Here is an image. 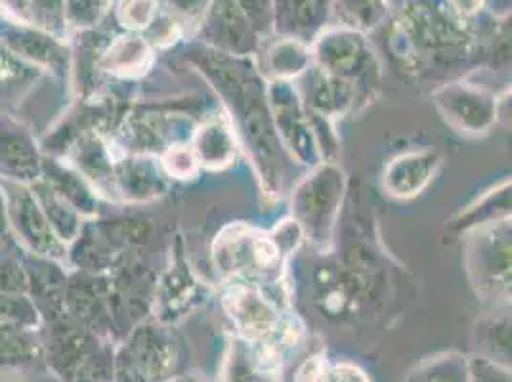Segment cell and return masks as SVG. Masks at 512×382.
I'll use <instances>...</instances> for the list:
<instances>
[{"instance_id": "6da1fadb", "label": "cell", "mask_w": 512, "mask_h": 382, "mask_svg": "<svg viewBox=\"0 0 512 382\" xmlns=\"http://www.w3.org/2000/svg\"><path fill=\"white\" fill-rule=\"evenodd\" d=\"M203 54V52H201ZM201 71L226 98L234 115L237 132L251 151L253 163L270 193L281 190V142H279L264 79L245 58L228 56L207 46Z\"/></svg>"}, {"instance_id": "7a4b0ae2", "label": "cell", "mask_w": 512, "mask_h": 382, "mask_svg": "<svg viewBox=\"0 0 512 382\" xmlns=\"http://www.w3.org/2000/svg\"><path fill=\"white\" fill-rule=\"evenodd\" d=\"M470 43L467 23L459 22L446 2L407 0L392 29L394 54L413 69H421L430 58H461Z\"/></svg>"}, {"instance_id": "3957f363", "label": "cell", "mask_w": 512, "mask_h": 382, "mask_svg": "<svg viewBox=\"0 0 512 382\" xmlns=\"http://www.w3.org/2000/svg\"><path fill=\"white\" fill-rule=\"evenodd\" d=\"M285 253L272 234H262L251 226H230L216 237V268L232 279L253 281L268 279L279 272Z\"/></svg>"}, {"instance_id": "277c9868", "label": "cell", "mask_w": 512, "mask_h": 382, "mask_svg": "<svg viewBox=\"0 0 512 382\" xmlns=\"http://www.w3.org/2000/svg\"><path fill=\"white\" fill-rule=\"evenodd\" d=\"M467 268L476 293L486 300L511 298V220L476 228L467 247Z\"/></svg>"}, {"instance_id": "5b68a950", "label": "cell", "mask_w": 512, "mask_h": 382, "mask_svg": "<svg viewBox=\"0 0 512 382\" xmlns=\"http://www.w3.org/2000/svg\"><path fill=\"white\" fill-rule=\"evenodd\" d=\"M312 62L325 75L342 79L356 86L358 94L363 88L371 90L375 75H379L377 58L363 37V33L350 27L323 29L310 46Z\"/></svg>"}, {"instance_id": "8992f818", "label": "cell", "mask_w": 512, "mask_h": 382, "mask_svg": "<svg viewBox=\"0 0 512 382\" xmlns=\"http://www.w3.org/2000/svg\"><path fill=\"white\" fill-rule=\"evenodd\" d=\"M344 195V174L335 165L327 163L304 178L293 193V216L302 234L312 237L314 243L325 245L341 209Z\"/></svg>"}, {"instance_id": "52a82bcc", "label": "cell", "mask_w": 512, "mask_h": 382, "mask_svg": "<svg viewBox=\"0 0 512 382\" xmlns=\"http://www.w3.org/2000/svg\"><path fill=\"white\" fill-rule=\"evenodd\" d=\"M274 128L283 148L289 149L304 165L320 163V144L310 123V115L300 102L291 81H272L266 86Z\"/></svg>"}, {"instance_id": "ba28073f", "label": "cell", "mask_w": 512, "mask_h": 382, "mask_svg": "<svg viewBox=\"0 0 512 382\" xmlns=\"http://www.w3.org/2000/svg\"><path fill=\"white\" fill-rule=\"evenodd\" d=\"M224 306L241 335L255 344L272 348V339L285 333L278 306L264 297L253 281L232 279L224 295Z\"/></svg>"}, {"instance_id": "9c48e42d", "label": "cell", "mask_w": 512, "mask_h": 382, "mask_svg": "<svg viewBox=\"0 0 512 382\" xmlns=\"http://www.w3.org/2000/svg\"><path fill=\"white\" fill-rule=\"evenodd\" d=\"M434 100L449 125L465 134H486L499 117L497 98L484 86L472 83L442 86L434 94Z\"/></svg>"}, {"instance_id": "30bf717a", "label": "cell", "mask_w": 512, "mask_h": 382, "mask_svg": "<svg viewBox=\"0 0 512 382\" xmlns=\"http://www.w3.org/2000/svg\"><path fill=\"white\" fill-rule=\"evenodd\" d=\"M201 41L228 56L245 58L260 48L262 37L232 0H213L199 23Z\"/></svg>"}, {"instance_id": "8fae6325", "label": "cell", "mask_w": 512, "mask_h": 382, "mask_svg": "<svg viewBox=\"0 0 512 382\" xmlns=\"http://www.w3.org/2000/svg\"><path fill=\"white\" fill-rule=\"evenodd\" d=\"M440 165L442 157L432 149L400 155L384 169V190L394 197H413L427 188Z\"/></svg>"}, {"instance_id": "7c38bea8", "label": "cell", "mask_w": 512, "mask_h": 382, "mask_svg": "<svg viewBox=\"0 0 512 382\" xmlns=\"http://www.w3.org/2000/svg\"><path fill=\"white\" fill-rule=\"evenodd\" d=\"M333 0H274V27L281 37L314 41L327 25Z\"/></svg>"}, {"instance_id": "4fadbf2b", "label": "cell", "mask_w": 512, "mask_h": 382, "mask_svg": "<svg viewBox=\"0 0 512 382\" xmlns=\"http://www.w3.org/2000/svg\"><path fill=\"white\" fill-rule=\"evenodd\" d=\"M192 149L199 167L226 169L237 155L235 130L224 119H209L193 132Z\"/></svg>"}, {"instance_id": "5bb4252c", "label": "cell", "mask_w": 512, "mask_h": 382, "mask_svg": "<svg viewBox=\"0 0 512 382\" xmlns=\"http://www.w3.org/2000/svg\"><path fill=\"white\" fill-rule=\"evenodd\" d=\"M312 65L310 44L293 39L279 37L266 46L262 56V77L272 81H293L300 77Z\"/></svg>"}, {"instance_id": "9a60e30c", "label": "cell", "mask_w": 512, "mask_h": 382, "mask_svg": "<svg viewBox=\"0 0 512 382\" xmlns=\"http://www.w3.org/2000/svg\"><path fill=\"white\" fill-rule=\"evenodd\" d=\"M321 73V71H320ZM360 98L356 86L321 73L312 90L310 106L314 115H320L321 119L329 121L331 117H342L346 111L356 106V100Z\"/></svg>"}, {"instance_id": "2e32d148", "label": "cell", "mask_w": 512, "mask_h": 382, "mask_svg": "<svg viewBox=\"0 0 512 382\" xmlns=\"http://www.w3.org/2000/svg\"><path fill=\"white\" fill-rule=\"evenodd\" d=\"M151 46L144 37H119L107 48L104 65L123 77L142 75L151 64Z\"/></svg>"}, {"instance_id": "e0dca14e", "label": "cell", "mask_w": 512, "mask_h": 382, "mask_svg": "<svg viewBox=\"0 0 512 382\" xmlns=\"http://www.w3.org/2000/svg\"><path fill=\"white\" fill-rule=\"evenodd\" d=\"M344 20V27L356 31L375 29L388 12V0H333Z\"/></svg>"}, {"instance_id": "ac0fdd59", "label": "cell", "mask_w": 512, "mask_h": 382, "mask_svg": "<svg viewBox=\"0 0 512 382\" xmlns=\"http://www.w3.org/2000/svg\"><path fill=\"white\" fill-rule=\"evenodd\" d=\"M407 382H470V371L465 358L446 354L428 360L411 373Z\"/></svg>"}, {"instance_id": "d6986e66", "label": "cell", "mask_w": 512, "mask_h": 382, "mask_svg": "<svg viewBox=\"0 0 512 382\" xmlns=\"http://www.w3.org/2000/svg\"><path fill=\"white\" fill-rule=\"evenodd\" d=\"M482 333L484 348L488 350L490 358L486 360L503 361L507 365V358H511V319H488L478 329Z\"/></svg>"}, {"instance_id": "ffe728a7", "label": "cell", "mask_w": 512, "mask_h": 382, "mask_svg": "<svg viewBox=\"0 0 512 382\" xmlns=\"http://www.w3.org/2000/svg\"><path fill=\"white\" fill-rule=\"evenodd\" d=\"M159 14V0H121L119 22L132 31H148Z\"/></svg>"}, {"instance_id": "44dd1931", "label": "cell", "mask_w": 512, "mask_h": 382, "mask_svg": "<svg viewBox=\"0 0 512 382\" xmlns=\"http://www.w3.org/2000/svg\"><path fill=\"white\" fill-rule=\"evenodd\" d=\"M163 169L174 180H192L201 167L193 155L192 146L180 142V144H172L165 151Z\"/></svg>"}, {"instance_id": "7402d4cb", "label": "cell", "mask_w": 512, "mask_h": 382, "mask_svg": "<svg viewBox=\"0 0 512 382\" xmlns=\"http://www.w3.org/2000/svg\"><path fill=\"white\" fill-rule=\"evenodd\" d=\"M264 39L274 27V0H232Z\"/></svg>"}, {"instance_id": "603a6c76", "label": "cell", "mask_w": 512, "mask_h": 382, "mask_svg": "<svg viewBox=\"0 0 512 382\" xmlns=\"http://www.w3.org/2000/svg\"><path fill=\"white\" fill-rule=\"evenodd\" d=\"M165 4L174 20L199 25L213 0H165Z\"/></svg>"}, {"instance_id": "cb8c5ba5", "label": "cell", "mask_w": 512, "mask_h": 382, "mask_svg": "<svg viewBox=\"0 0 512 382\" xmlns=\"http://www.w3.org/2000/svg\"><path fill=\"white\" fill-rule=\"evenodd\" d=\"M476 373L472 375L474 382H511V377L507 375L505 369L499 367V363L491 360H480L474 363Z\"/></svg>"}, {"instance_id": "d4e9b609", "label": "cell", "mask_w": 512, "mask_h": 382, "mask_svg": "<svg viewBox=\"0 0 512 382\" xmlns=\"http://www.w3.org/2000/svg\"><path fill=\"white\" fill-rule=\"evenodd\" d=\"M486 0H446L451 14L459 22L469 23L472 18L478 16V12L484 8Z\"/></svg>"}, {"instance_id": "484cf974", "label": "cell", "mask_w": 512, "mask_h": 382, "mask_svg": "<svg viewBox=\"0 0 512 382\" xmlns=\"http://www.w3.org/2000/svg\"><path fill=\"white\" fill-rule=\"evenodd\" d=\"M325 382H369V379L354 365H337L327 373Z\"/></svg>"}, {"instance_id": "4316f807", "label": "cell", "mask_w": 512, "mask_h": 382, "mask_svg": "<svg viewBox=\"0 0 512 382\" xmlns=\"http://www.w3.org/2000/svg\"><path fill=\"white\" fill-rule=\"evenodd\" d=\"M327 371L321 358H312L304 363V367L300 369L297 375V382H325Z\"/></svg>"}, {"instance_id": "83f0119b", "label": "cell", "mask_w": 512, "mask_h": 382, "mask_svg": "<svg viewBox=\"0 0 512 382\" xmlns=\"http://www.w3.org/2000/svg\"><path fill=\"white\" fill-rule=\"evenodd\" d=\"M174 382H203L199 381V379H193V377H184V379H176Z\"/></svg>"}]
</instances>
